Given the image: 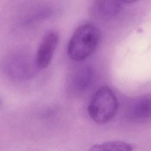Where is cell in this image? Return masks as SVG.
<instances>
[{
    "label": "cell",
    "mask_w": 151,
    "mask_h": 151,
    "mask_svg": "<svg viewBox=\"0 0 151 151\" xmlns=\"http://www.w3.org/2000/svg\"><path fill=\"white\" fill-rule=\"evenodd\" d=\"M59 35L54 30L48 31L39 44L35 54V65L40 69L47 68L50 64L59 41Z\"/></svg>",
    "instance_id": "3"
},
{
    "label": "cell",
    "mask_w": 151,
    "mask_h": 151,
    "mask_svg": "<svg viewBox=\"0 0 151 151\" xmlns=\"http://www.w3.org/2000/svg\"><path fill=\"white\" fill-rule=\"evenodd\" d=\"M94 72L91 68L85 66L78 68L73 74L70 87L73 91L82 93L88 89L93 81Z\"/></svg>",
    "instance_id": "5"
},
{
    "label": "cell",
    "mask_w": 151,
    "mask_h": 151,
    "mask_svg": "<svg viewBox=\"0 0 151 151\" xmlns=\"http://www.w3.org/2000/svg\"><path fill=\"white\" fill-rule=\"evenodd\" d=\"M150 97L145 95L133 99L127 108L128 117L137 122H145L150 117Z\"/></svg>",
    "instance_id": "4"
},
{
    "label": "cell",
    "mask_w": 151,
    "mask_h": 151,
    "mask_svg": "<svg viewBox=\"0 0 151 151\" xmlns=\"http://www.w3.org/2000/svg\"><path fill=\"white\" fill-rule=\"evenodd\" d=\"M135 149V146L129 143L123 141H108L101 143H97L91 146L89 150H125L131 151Z\"/></svg>",
    "instance_id": "7"
},
{
    "label": "cell",
    "mask_w": 151,
    "mask_h": 151,
    "mask_svg": "<svg viewBox=\"0 0 151 151\" xmlns=\"http://www.w3.org/2000/svg\"><path fill=\"white\" fill-rule=\"evenodd\" d=\"M119 109V101L114 91L109 86H103L97 89L91 97L87 112L90 117L98 124L111 121Z\"/></svg>",
    "instance_id": "2"
},
{
    "label": "cell",
    "mask_w": 151,
    "mask_h": 151,
    "mask_svg": "<svg viewBox=\"0 0 151 151\" xmlns=\"http://www.w3.org/2000/svg\"><path fill=\"white\" fill-rule=\"evenodd\" d=\"M95 8L99 15L108 18L117 15L122 8V4L119 1H100L96 2Z\"/></svg>",
    "instance_id": "6"
},
{
    "label": "cell",
    "mask_w": 151,
    "mask_h": 151,
    "mask_svg": "<svg viewBox=\"0 0 151 151\" xmlns=\"http://www.w3.org/2000/svg\"><path fill=\"white\" fill-rule=\"evenodd\" d=\"M101 39V32L90 23L78 26L70 37L67 54L70 58L81 61L88 58L96 50Z\"/></svg>",
    "instance_id": "1"
}]
</instances>
